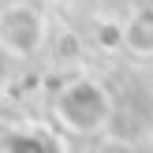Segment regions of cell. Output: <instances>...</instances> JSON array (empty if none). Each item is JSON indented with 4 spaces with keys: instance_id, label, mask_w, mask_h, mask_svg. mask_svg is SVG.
Here are the masks:
<instances>
[{
    "instance_id": "6da1fadb",
    "label": "cell",
    "mask_w": 153,
    "mask_h": 153,
    "mask_svg": "<svg viewBox=\"0 0 153 153\" xmlns=\"http://www.w3.org/2000/svg\"><path fill=\"white\" fill-rule=\"evenodd\" d=\"M41 41V19L26 4H15L0 15V45L15 56H30Z\"/></svg>"
}]
</instances>
